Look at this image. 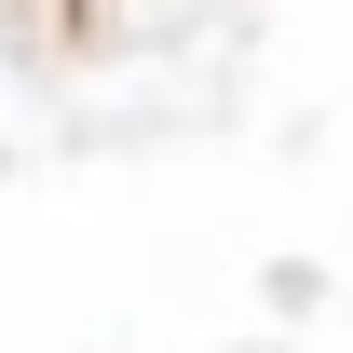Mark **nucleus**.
<instances>
[]
</instances>
